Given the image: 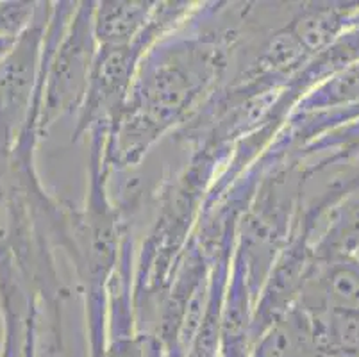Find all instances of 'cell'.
Instances as JSON below:
<instances>
[{"mask_svg":"<svg viewBox=\"0 0 359 357\" xmlns=\"http://www.w3.org/2000/svg\"><path fill=\"white\" fill-rule=\"evenodd\" d=\"M211 4H202L190 20L143 55L127 102L104 140V166L113 172L136 166L168 130L194 120L218 91L238 32L210 29L202 22Z\"/></svg>","mask_w":359,"mask_h":357,"instance_id":"obj_1","label":"cell"},{"mask_svg":"<svg viewBox=\"0 0 359 357\" xmlns=\"http://www.w3.org/2000/svg\"><path fill=\"white\" fill-rule=\"evenodd\" d=\"M100 357H166L165 346L154 332L136 330L126 336L107 338Z\"/></svg>","mask_w":359,"mask_h":357,"instance_id":"obj_7","label":"cell"},{"mask_svg":"<svg viewBox=\"0 0 359 357\" xmlns=\"http://www.w3.org/2000/svg\"><path fill=\"white\" fill-rule=\"evenodd\" d=\"M16 336L18 334L13 332H6V339H4V349L0 352V357H20L24 356V345H16Z\"/></svg>","mask_w":359,"mask_h":357,"instance_id":"obj_10","label":"cell"},{"mask_svg":"<svg viewBox=\"0 0 359 357\" xmlns=\"http://www.w3.org/2000/svg\"><path fill=\"white\" fill-rule=\"evenodd\" d=\"M54 4H38L34 22L0 61V145L13 149L27 126L40 83L45 34Z\"/></svg>","mask_w":359,"mask_h":357,"instance_id":"obj_4","label":"cell"},{"mask_svg":"<svg viewBox=\"0 0 359 357\" xmlns=\"http://www.w3.org/2000/svg\"><path fill=\"white\" fill-rule=\"evenodd\" d=\"M93 13L95 2H60L52 8L40 72V137L57 118L83 107L99 52Z\"/></svg>","mask_w":359,"mask_h":357,"instance_id":"obj_3","label":"cell"},{"mask_svg":"<svg viewBox=\"0 0 359 357\" xmlns=\"http://www.w3.org/2000/svg\"><path fill=\"white\" fill-rule=\"evenodd\" d=\"M249 357H322L313 316L295 306L261 334Z\"/></svg>","mask_w":359,"mask_h":357,"instance_id":"obj_5","label":"cell"},{"mask_svg":"<svg viewBox=\"0 0 359 357\" xmlns=\"http://www.w3.org/2000/svg\"><path fill=\"white\" fill-rule=\"evenodd\" d=\"M91 137L90 182L86 204L83 209L68 206V241L65 252L74 263L83 284L86 302L90 357H100L107 343V309H109V284L120 250L129 227L122 211L107 193L111 172L104 166V140L106 134L95 130Z\"/></svg>","mask_w":359,"mask_h":357,"instance_id":"obj_2","label":"cell"},{"mask_svg":"<svg viewBox=\"0 0 359 357\" xmlns=\"http://www.w3.org/2000/svg\"><path fill=\"white\" fill-rule=\"evenodd\" d=\"M16 39L13 38H0V61L6 58V55L11 52V48L15 47Z\"/></svg>","mask_w":359,"mask_h":357,"instance_id":"obj_11","label":"cell"},{"mask_svg":"<svg viewBox=\"0 0 359 357\" xmlns=\"http://www.w3.org/2000/svg\"><path fill=\"white\" fill-rule=\"evenodd\" d=\"M60 247H63L65 238H67V206L63 204V209H61V218H60ZM29 304V302H27ZM31 309H40L38 304H29ZM48 318H50V325H52V339H54V349L61 350L63 346V338H61V314L57 316H52L48 314Z\"/></svg>","mask_w":359,"mask_h":357,"instance_id":"obj_9","label":"cell"},{"mask_svg":"<svg viewBox=\"0 0 359 357\" xmlns=\"http://www.w3.org/2000/svg\"><path fill=\"white\" fill-rule=\"evenodd\" d=\"M36 13V2H0V38H20L34 22Z\"/></svg>","mask_w":359,"mask_h":357,"instance_id":"obj_8","label":"cell"},{"mask_svg":"<svg viewBox=\"0 0 359 357\" xmlns=\"http://www.w3.org/2000/svg\"><path fill=\"white\" fill-rule=\"evenodd\" d=\"M158 2H95L93 32L99 47H123L135 43L154 16Z\"/></svg>","mask_w":359,"mask_h":357,"instance_id":"obj_6","label":"cell"}]
</instances>
